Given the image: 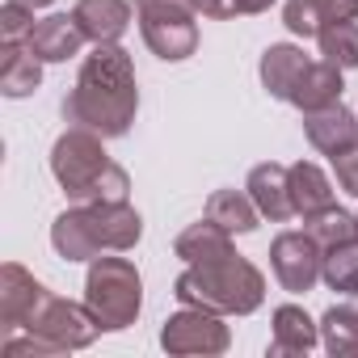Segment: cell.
Returning a JSON list of instances; mask_svg holds the SVG:
<instances>
[{"label": "cell", "mask_w": 358, "mask_h": 358, "mask_svg": "<svg viewBox=\"0 0 358 358\" xmlns=\"http://www.w3.org/2000/svg\"><path fill=\"white\" fill-rule=\"evenodd\" d=\"M135 110H139V89L131 55L118 43H97V51L80 64L76 89L64 97V118L101 139H114L127 135Z\"/></svg>", "instance_id": "6da1fadb"}, {"label": "cell", "mask_w": 358, "mask_h": 358, "mask_svg": "<svg viewBox=\"0 0 358 358\" xmlns=\"http://www.w3.org/2000/svg\"><path fill=\"white\" fill-rule=\"evenodd\" d=\"M173 295L182 308H207L220 316H249L266 299V278L253 262H245L241 253H228L220 262L190 266L173 282Z\"/></svg>", "instance_id": "7a4b0ae2"}, {"label": "cell", "mask_w": 358, "mask_h": 358, "mask_svg": "<svg viewBox=\"0 0 358 358\" xmlns=\"http://www.w3.org/2000/svg\"><path fill=\"white\" fill-rule=\"evenodd\" d=\"M139 236L143 220L127 203H85L51 224V245L64 262H93L101 253H122L135 249Z\"/></svg>", "instance_id": "3957f363"}, {"label": "cell", "mask_w": 358, "mask_h": 358, "mask_svg": "<svg viewBox=\"0 0 358 358\" xmlns=\"http://www.w3.org/2000/svg\"><path fill=\"white\" fill-rule=\"evenodd\" d=\"M51 173L64 186V194L80 203H127V190H131L127 173L101 152V135L85 127H72L55 139Z\"/></svg>", "instance_id": "277c9868"}, {"label": "cell", "mask_w": 358, "mask_h": 358, "mask_svg": "<svg viewBox=\"0 0 358 358\" xmlns=\"http://www.w3.org/2000/svg\"><path fill=\"white\" fill-rule=\"evenodd\" d=\"M85 303L101 320V329H127V324H135L139 303H143L139 270L127 257H93L89 278H85Z\"/></svg>", "instance_id": "5b68a950"}, {"label": "cell", "mask_w": 358, "mask_h": 358, "mask_svg": "<svg viewBox=\"0 0 358 358\" xmlns=\"http://www.w3.org/2000/svg\"><path fill=\"white\" fill-rule=\"evenodd\" d=\"M139 30H143V43L169 64L190 59L199 51V26H194L190 0H152V5H139Z\"/></svg>", "instance_id": "8992f818"}, {"label": "cell", "mask_w": 358, "mask_h": 358, "mask_svg": "<svg viewBox=\"0 0 358 358\" xmlns=\"http://www.w3.org/2000/svg\"><path fill=\"white\" fill-rule=\"evenodd\" d=\"M22 329L34 333V337H43V341H51L59 354H68V350L89 345V341L101 333V320L93 316L89 303H72V299H55V295H47V299L38 303V312H34Z\"/></svg>", "instance_id": "52a82bcc"}, {"label": "cell", "mask_w": 358, "mask_h": 358, "mask_svg": "<svg viewBox=\"0 0 358 358\" xmlns=\"http://www.w3.org/2000/svg\"><path fill=\"white\" fill-rule=\"evenodd\" d=\"M270 266H274V278L291 291V295H303L316 287L320 278V266H324V249L312 232H282L274 245H270Z\"/></svg>", "instance_id": "ba28073f"}, {"label": "cell", "mask_w": 358, "mask_h": 358, "mask_svg": "<svg viewBox=\"0 0 358 358\" xmlns=\"http://www.w3.org/2000/svg\"><path fill=\"white\" fill-rule=\"evenodd\" d=\"M160 345L169 354H224L228 350V324L220 320V312L186 308V312L164 320Z\"/></svg>", "instance_id": "9c48e42d"}, {"label": "cell", "mask_w": 358, "mask_h": 358, "mask_svg": "<svg viewBox=\"0 0 358 358\" xmlns=\"http://www.w3.org/2000/svg\"><path fill=\"white\" fill-rule=\"evenodd\" d=\"M47 295H51V291H47L34 274H26L17 262H5V266H0V324H5V333L22 329V324L38 312V303H43Z\"/></svg>", "instance_id": "30bf717a"}, {"label": "cell", "mask_w": 358, "mask_h": 358, "mask_svg": "<svg viewBox=\"0 0 358 358\" xmlns=\"http://www.w3.org/2000/svg\"><path fill=\"white\" fill-rule=\"evenodd\" d=\"M303 135L324 156H341V152L358 148V122H354V114L341 101L320 106V110H308L303 114Z\"/></svg>", "instance_id": "8fae6325"}, {"label": "cell", "mask_w": 358, "mask_h": 358, "mask_svg": "<svg viewBox=\"0 0 358 358\" xmlns=\"http://www.w3.org/2000/svg\"><path fill=\"white\" fill-rule=\"evenodd\" d=\"M249 199L257 203V211L266 215V220H274V224H282V220H291L295 215V203H291V173L282 169V164H274V160H266V164H257L253 173H249Z\"/></svg>", "instance_id": "7c38bea8"}, {"label": "cell", "mask_w": 358, "mask_h": 358, "mask_svg": "<svg viewBox=\"0 0 358 358\" xmlns=\"http://www.w3.org/2000/svg\"><path fill=\"white\" fill-rule=\"evenodd\" d=\"M80 43H89V38L80 34V26H76L72 13H55V17L34 22V30H30V38H26V47H30L43 64H64V59H72V55L80 51Z\"/></svg>", "instance_id": "4fadbf2b"}, {"label": "cell", "mask_w": 358, "mask_h": 358, "mask_svg": "<svg viewBox=\"0 0 358 358\" xmlns=\"http://www.w3.org/2000/svg\"><path fill=\"white\" fill-rule=\"evenodd\" d=\"M358 17V0H287L282 22L299 38H316L333 22H354Z\"/></svg>", "instance_id": "5bb4252c"}, {"label": "cell", "mask_w": 358, "mask_h": 358, "mask_svg": "<svg viewBox=\"0 0 358 358\" xmlns=\"http://www.w3.org/2000/svg\"><path fill=\"white\" fill-rule=\"evenodd\" d=\"M72 17L89 43H118L131 26V5L127 0H76Z\"/></svg>", "instance_id": "9a60e30c"}, {"label": "cell", "mask_w": 358, "mask_h": 358, "mask_svg": "<svg viewBox=\"0 0 358 358\" xmlns=\"http://www.w3.org/2000/svg\"><path fill=\"white\" fill-rule=\"evenodd\" d=\"M341 89H345V85H341V68H337V64H329V59H312V64H308V72L299 76V85L291 89V97H287V101H291L295 110H303V114H308V110L333 106V101L341 97Z\"/></svg>", "instance_id": "2e32d148"}, {"label": "cell", "mask_w": 358, "mask_h": 358, "mask_svg": "<svg viewBox=\"0 0 358 358\" xmlns=\"http://www.w3.org/2000/svg\"><path fill=\"white\" fill-rule=\"evenodd\" d=\"M308 64H312V59H308L299 47H291V43L270 47V51L262 55V85H266V93L278 97V101H287L291 89L299 85V76L308 72Z\"/></svg>", "instance_id": "e0dca14e"}, {"label": "cell", "mask_w": 358, "mask_h": 358, "mask_svg": "<svg viewBox=\"0 0 358 358\" xmlns=\"http://www.w3.org/2000/svg\"><path fill=\"white\" fill-rule=\"evenodd\" d=\"M228 253H236V249H232V232L220 228L215 220H199V224H190L182 236H177V257H182L186 266L220 262V257H228Z\"/></svg>", "instance_id": "ac0fdd59"}, {"label": "cell", "mask_w": 358, "mask_h": 358, "mask_svg": "<svg viewBox=\"0 0 358 358\" xmlns=\"http://www.w3.org/2000/svg\"><path fill=\"white\" fill-rule=\"evenodd\" d=\"M316 341H320V333H316V324H312V316H308L303 308L282 303V308L274 312L270 354H278V358H287V354H308V350H316Z\"/></svg>", "instance_id": "d6986e66"}, {"label": "cell", "mask_w": 358, "mask_h": 358, "mask_svg": "<svg viewBox=\"0 0 358 358\" xmlns=\"http://www.w3.org/2000/svg\"><path fill=\"white\" fill-rule=\"evenodd\" d=\"M43 80V59L26 43H5L0 51V93L5 97H26Z\"/></svg>", "instance_id": "ffe728a7"}, {"label": "cell", "mask_w": 358, "mask_h": 358, "mask_svg": "<svg viewBox=\"0 0 358 358\" xmlns=\"http://www.w3.org/2000/svg\"><path fill=\"white\" fill-rule=\"evenodd\" d=\"M287 173H291V203H295V215L312 220V215H320V211L337 207V203H333V186H329V177H324L312 160H299V164H291Z\"/></svg>", "instance_id": "44dd1931"}, {"label": "cell", "mask_w": 358, "mask_h": 358, "mask_svg": "<svg viewBox=\"0 0 358 358\" xmlns=\"http://www.w3.org/2000/svg\"><path fill=\"white\" fill-rule=\"evenodd\" d=\"M320 341L333 358H358V308L337 303L320 320Z\"/></svg>", "instance_id": "7402d4cb"}, {"label": "cell", "mask_w": 358, "mask_h": 358, "mask_svg": "<svg viewBox=\"0 0 358 358\" xmlns=\"http://www.w3.org/2000/svg\"><path fill=\"white\" fill-rule=\"evenodd\" d=\"M207 220H215V224L228 228V232H253L257 220H262V211H257V203H253L249 194H241V190H215L211 203H207Z\"/></svg>", "instance_id": "603a6c76"}, {"label": "cell", "mask_w": 358, "mask_h": 358, "mask_svg": "<svg viewBox=\"0 0 358 358\" xmlns=\"http://www.w3.org/2000/svg\"><path fill=\"white\" fill-rule=\"evenodd\" d=\"M320 278H324L333 291H341V295H358V236H350V241L324 249Z\"/></svg>", "instance_id": "cb8c5ba5"}, {"label": "cell", "mask_w": 358, "mask_h": 358, "mask_svg": "<svg viewBox=\"0 0 358 358\" xmlns=\"http://www.w3.org/2000/svg\"><path fill=\"white\" fill-rule=\"evenodd\" d=\"M316 38H320V59L337 64L341 72L345 68H358V26L354 22H333Z\"/></svg>", "instance_id": "d4e9b609"}, {"label": "cell", "mask_w": 358, "mask_h": 358, "mask_svg": "<svg viewBox=\"0 0 358 358\" xmlns=\"http://www.w3.org/2000/svg\"><path fill=\"white\" fill-rule=\"evenodd\" d=\"M308 232L320 241V249H329V245H341V241L358 236V215H350L341 207H329V211H320V215L308 220Z\"/></svg>", "instance_id": "484cf974"}, {"label": "cell", "mask_w": 358, "mask_h": 358, "mask_svg": "<svg viewBox=\"0 0 358 358\" xmlns=\"http://www.w3.org/2000/svg\"><path fill=\"white\" fill-rule=\"evenodd\" d=\"M34 30V13L13 5V0H5V9H0V38L5 43H26Z\"/></svg>", "instance_id": "4316f807"}, {"label": "cell", "mask_w": 358, "mask_h": 358, "mask_svg": "<svg viewBox=\"0 0 358 358\" xmlns=\"http://www.w3.org/2000/svg\"><path fill=\"white\" fill-rule=\"evenodd\" d=\"M333 169H337V182H341V190L358 199V148H350V152L333 156Z\"/></svg>", "instance_id": "83f0119b"}, {"label": "cell", "mask_w": 358, "mask_h": 358, "mask_svg": "<svg viewBox=\"0 0 358 358\" xmlns=\"http://www.w3.org/2000/svg\"><path fill=\"white\" fill-rule=\"evenodd\" d=\"M203 17H236V0H190Z\"/></svg>", "instance_id": "f1b7e54d"}, {"label": "cell", "mask_w": 358, "mask_h": 358, "mask_svg": "<svg viewBox=\"0 0 358 358\" xmlns=\"http://www.w3.org/2000/svg\"><path fill=\"white\" fill-rule=\"evenodd\" d=\"M274 0H236V13H266Z\"/></svg>", "instance_id": "f546056e"}, {"label": "cell", "mask_w": 358, "mask_h": 358, "mask_svg": "<svg viewBox=\"0 0 358 358\" xmlns=\"http://www.w3.org/2000/svg\"><path fill=\"white\" fill-rule=\"evenodd\" d=\"M13 5H22V9H30V13H38V9H47L51 0H13Z\"/></svg>", "instance_id": "4dcf8cb0"}, {"label": "cell", "mask_w": 358, "mask_h": 358, "mask_svg": "<svg viewBox=\"0 0 358 358\" xmlns=\"http://www.w3.org/2000/svg\"><path fill=\"white\" fill-rule=\"evenodd\" d=\"M139 5H152V0H135V9H139Z\"/></svg>", "instance_id": "1f68e13d"}]
</instances>
